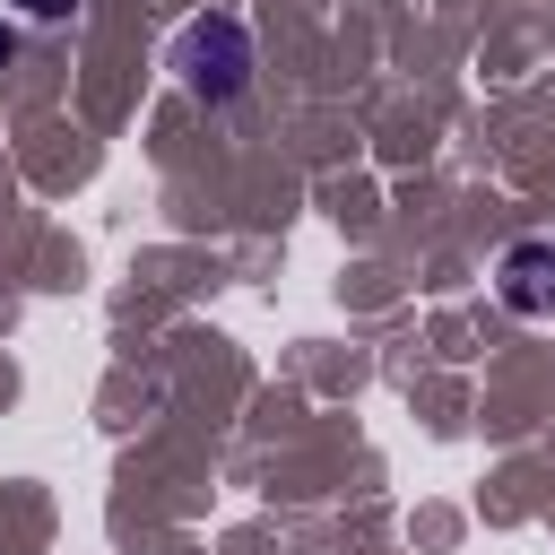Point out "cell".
Listing matches in <instances>:
<instances>
[{"label": "cell", "mask_w": 555, "mask_h": 555, "mask_svg": "<svg viewBox=\"0 0 555 555\" xmlns=\"http://www.w3.org/2000/svg\"><path fill=\"white\" fill-rule=\"evenodd\" d=\"M173 69H182V87L208 95V104L243 95V78H251V35H243V17H191V26L173 35Z\"/></svg>", "instance_id": "obj_1"}, {"label": "cell", "mask_w": 555, "mask_h": 555, "mask_svg": "<svg viewBox=\"0 0 555 555\" xmlns=\"http://www.w3.org/2000/svg\"><path fill=\"white\" fill-rule=\"evenodd\" d=\"M494 286H503V304H512V312L546 321V312H555V243H512Z\"/></svg>", "instance_id": "obj_2"}, {"label": "cell", "mask_w": 555, "mask_h": 555, "mask_svg": "<svg viewBox=\"0 0 555 555\" xmlns=\"http://www.w3.org/2000/svg\"><path fill=\"white\" fill-rule=\"evenodd\" d=\"M26 9H35V17H61V9H69V0H26Z\"/></svg>", "instance_id": "obj_3"}]
</instances>
